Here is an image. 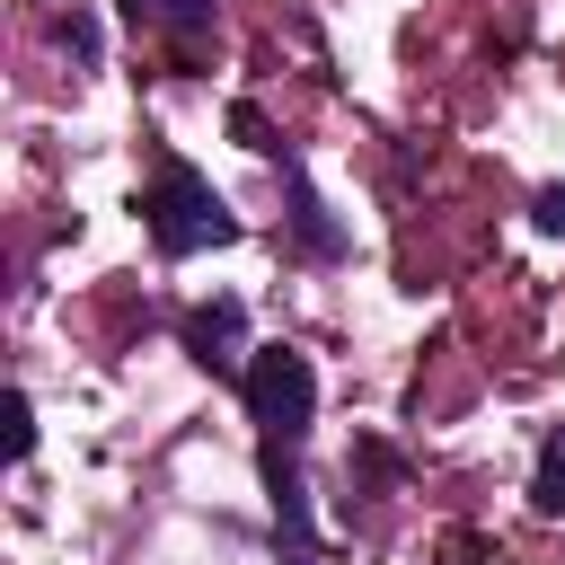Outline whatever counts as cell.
<instances>
[{
	"mask_svg": "<svg viewBox=\"0 0 565 565\" xmlns=\"http://www.w3.org/2000/svg\"><path fill=\"white\" fill-rule=\"evenodd\" d=\"M291 238L309 247V256H344V230H335V212L318 203V185L291 168Z\"/></svg>",
	"mask_w": 565,
	"mask_h": 565,
	"instance_id": "obj_4",
	"label": "cell"
},
{
	"mask_svg": "<svg viewBox=\"0 0 565 565\" xmlns=\"http://www.w3.org/2000/svg\"><path fill=\"white\" fill-rule=\"evenodd\" d=\"M141 230H150V247L159 256H203V247H230L238 238V212L212 194V177H194L185 159H168L150 185H141Z\"/></svg>",
	"mask_w": 565,
	"mask_h": 565,
	"instance_id": "obj_2",
	"label": "cell"
},
{
	"mask_svg": "<svg viewBox=\"0 0 565 565\" xmlns=\"http://www.w3.org/2000/svg\"><path fill=\"white\" fill-rule=\"evenodd\" d=\"M530 503H539V512H565V424L539 441V468H530Z\"/></svg>",
	"mask_w": 565,
	"mask_h": 565,
	"instance_id": "obj_5",
	"label": "cell"
},
{
	"mask_svg": "<svg viewBox=\"0 0 565 565\" xmlns=\"http://www.w3.org/2000/svg\"><path fill=\"white\" fill-rule=\"evenodd\" d=\"M238 335H247L238 300H212V309H194V318H185V344H194V362H203V371H221V380H247V353H238Z\"/></svg>",
	"mask_w": 565,
	"mask_h": 565,
	"instance_id": "obj_3",
	"label": "cell"
},
{
	"mask_svg": "<svg viewBox=\"0 0 565 565\" xmlns=\"http://www.w3.org/2000/svg\"><path fill=\"white\" fill-rule=\"evenodd\" d=\"M124 9H132V18H150V26H168V35H185V44L212 26V0H124Z\"/></svg>",
	"mask_w": 565,
	"mask_h": 565,
	"instance_id": "obj_6",
	"label": "cell"
},
{
	"mask_svg": "<svg viewBox=\"0 0 565 565\" xmlns=\"http://www.w3.org/2000/svg\"><path fill=\"white\" fill-rule=\"evenodd\" d=\"M26 450H35V406L9 397V459H26Z\"/></svg>",
	"mask_w": 565,
	"mask_h": 565,
	"instance_id": "obj_8",
	"label": "cell"
},
{
	"mask_svg": "<svg viewBox=\"0 0 565 565\" xmlns=\"http://www.w3.org/2000/svg\"><path fill=\"white\" fill-rule=\"evenodd\" d=\"M230 132H238L247 150H274V132H265V115H256V106H230Z\"/></svg>",
	"mask_w": 565,
	"mask_h": 565,
	"instance_id": "obj_9",
	"label": "cell"
},
{
	"mask_svg": "<svg viewBox=\"0 0 565 565\" xmlns=\"http://www.w3.org/2000/svg\"><path fill=\"white\" fill-rule=\"evenodd\" d=\"M539 230L565 238V185H539Z\"/></svg>",
	"mask_w": 565,
	"mask_h": 565,
	"instance_id": "obj_10",
	"label": "cell"
},
{
	"mask_svg": "<svg viewBox=\"0 0 565 565\" xmlns=\"http://www.w3.org/2000/svg\"><path fill=\"white\" fill-rule=\"evenodd\" d=\"M53 44H62V53H79V62H97V26H88V18H62V26H53Z\"/></svg>",
	"mask_w": 565,
	"mask_h": 565,
	"instance_id": "obj_7",
	"label": "cell"
},
{
	"mask_svg": "<svg viewBox=\"0 0 565 565\" xmlns=\"http://www.w3.org/2000/svg\"><path fill=\"white\" fill-rule=\"evenodd\" d=\"M247 415H256V441H265V494H274V530H282V556L291 565H318V539H309V486H300V441H309V415H318V371L300 344H247V380H238Z\"/></svg>",
	"mask_w": 565,
	"mask_h": 565,
	"instance_id": "obj_1",
	"label": "cell"
}]
</instances>
